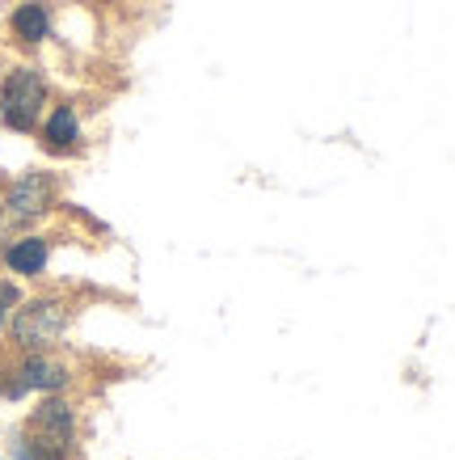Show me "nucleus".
I'll list each match as a JSON object with an SVG mask.
<instances>
[{
	"label": "nucleus",
	"instance_id": "nucleus-1",
	"mask_svg": "<svg viewBox=\"0 0 455 460\" xmlns=\"http://www.w3.org/2000/svg\"><path fill=\"white\" fill-rule=\"evenodd\" d=\"M68 300H59V296H30L22 305L13 308V317H9V342L17 350H56L64 330H68Z\"/></svg>",
	"mask_w": 455,
	"mask_h": 460
},
{
	"label": "nucleus",
	"instance_id": "nucleus-2",
	"mask_svg": "<svg viewBox=\"0 0 455 460\" xmlns=\"http://www.w3.org/2000/svg\"><path fill=\"white\" fill-rule=\"evenodd\" d=\"M47 98H51V89L42 81L39 68H9L4 72V81H0V123L9 127V131H39L42 114H47Z\"/></svg>",
	"mask_w": 455,
	"mask_h": 460
},
{
	"label": "nucleus",
	"instance_id": "nucleus-3",
	"mask_svg": "<svg viewBox=\"0 0 455 460\" xmlns=\"http://www.w3.org/2000/svg\"><path fill=\"white\" fill-rule=\"evenodd\" d=\"M72 385V367L56 350H17L13 367L4 372L0 393L4 397H26V393H64Z\"/></svg>",
	"mask_w": 455,
	"mask_h": 460
},
{
	"label": "nucleus",
	"instance_id": "nucleus-4",
	"mask_svg": "<svg viewBox=\"0 0 455 460\" xmlns=\"http://www.w3.org/2000/svg\"><path fill=\"white\" fill-rule=\"evenodd\" d=\"M59 199V181L56 173H47V169H30L22 178H13L4 186V216L13 224H30L47 216V211L56 208Z\"/></svg>",
	"mask_w": 455,
	"mask_h": 460
},
{
	"label": "nucleus",
	"instance_id": "nucleus-5",
	"mask_svg": "<svg viewBox=\"0 0 455 460\" xmlns=\"http://www.w3.org/2000/svg\"><path fill=\"white\" fill-rule=\"evenodd\" d=\"M26 435H34V439H42V444H51V447H59V452L72 456V447H76V410H72L64 397L47 393L42 405L30 414Z\"/></svg>",
	"mask_w": 455,
	"mask_h": 460
},
{
	"label": "nucleus",
	"instance_id": "nucleus-6",
	"mask_svg": "<svg viewBox=\"0 0 455 460\" xmlns=\"http://www.w3.org/2000/svg\"><path fill=\"white\" fill-rule=\"evenodd\" d=\"M39 140L47 153H56V156H72V153H81V114H76V106L72 102H64V106H51V111L42 114V123H39Z\"/></svg>",
	"mask_w": 455,
	"mask_h": 460
},
{
	"label": "nucleus",
	"instance_id": "nucleus-7",
	"mask_svg": "<svg viewBox=\"0 0 455 460\" xmlns=\"http://www.w3.org/2000/svg\"><path fill=\"white\" fill-rule=\"evenodd\" d=\"M0 262L9 275H22V279H39L47 262H51V241L47 237H13L4 250H0Z\"/></svg>",
	"mask_w": 455,
	"mask_h": 460
},
{
	"label": "nucleus",
	"instance_id": "nucleus-8",
	"mask_svg": "<svg viewBox=\"0 0 455 460\" xmlns=\"http://www.w3.org/2000/svg\"><path fill=\"white\" fill-rule=\"evenodd\" d=\"M51 4L47 0H26V4H17L13 17H9V30H13L17 42H26V47H39L42 39H51Z\"/></svg>",
	"mask_w": 455,
	"mask_h": 460
},
{
	"label": "nucleus",
	"instance_id": "nucleus-9",
	"mask_svg": "<svg viewBox=\"0 0 455 460\" xmlns=\"http://www.w3.org/2000/svg\"><path fill=\"white\" fill-rule=\"evenodd\" d=\"M13 460H72L68 452H59V447L42 444V439H34V435H17L13 439Z\"/></svg>",
	"mask_w": 455,
	"mask_h": 460
},
{
	"label": "nucleus",
	"instance_id": "nucleus-10",
	"mask_svg": "<svg viewBox=\"0 0 455 460\" xmlns=\"http://www.w3.org/2000/svg\"><path fill=\"white\" fill-rule=\"evenodd\" d=\"M26 300V292L17 288V283H9V279H0V330L9 325V317H13V308Z\"/></svg>",
	"mask_w": 455,
	"mask_h": 460
}]
</instances>
